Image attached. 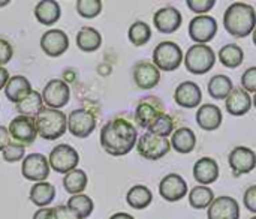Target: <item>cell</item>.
<instances>
[{"instance_id": "6da1fadb", "label": "cell", "mask_w": 256, "mask_h": 219, "mask_svg": "<svg viewBox=\"0 0 256 219\" xmlns=\"http://www.w3.org/2000/svg\"><path fill=\"white\" fill-rule=\"evenodd\" d=\"M138 141V131L124 117L108 120L100 129V146L111 156L128 155Z\"/></svg>"}, {"instance_id": "d6986e66", "label": "cell", "mask_w": 256, "mask_h": 219, "mask_svg": "<svg viewBox=\"0 0 256 219\" xmlns=\"http://www.w3.org/2000/svg\"><path fill=\"white\" fill-rule=\"evenodd\" d=\"M208 219H240V206L232 197H219L207 210Z\"/></svg>"}, {"instance_id": "484cf974", "label": "cell", "mask_w": 256, "mask_h": 219, "mask_svg": "<svg viewBox=\"0 0 256 219\" xmlns=\"http://www.w3.org/2000/svg\"><path fill=\"white\" fill-rule=\"evenodd\" d=\"M62 15L60 5L54 0H42L34 6V17L44 26H52Z\"/></svg>"}, {"instance_id": "8d00e7d4", "label": "cell", "mask_w": 256, "mask_h": 219, "mask_svg": "<svg viewBox=\"0 0 256 219\" xmlns=\"http://www.w3.org/2000/svg\"><path fill=\"white\" fill-rule=\"evenodd\" d=\"M148 132L162 138H168L174 132V119L170 114H164L148 128Z\"/></svg>"}, {"instance_id": "4dcf8cb0", "label": "cell", "mask_w": 256, "mask_h": 219, "mask_svg": "<svg viewBox=\"0 0 256 219\" xmlns=\"http://www.w3.org/2000/svg\"><path fill=\"white\" fill-rule=\"evenodd\" d=\"M219 60L225 68L236 69L244 60V51L237 44H226L219 50Z\"/></svg>"}, {"instance_id": "52a82bcc", "label": "cell", "mask_w": 256, "mask_h": 219, "mask_svg": "<svg viewBox=\"0 0 256 219\" xmlns=\"http://www.w3.org/2000/svg\"><path fill=\"white\" fill-rule=\"evenodd\" d=\"M50 167L60 174H68L69 171L75 170L80 164L78 152L69 144H58L56 146L48 158Z\"/></svg>"}, {"instance_id": "f6af8a7d", "label": "cell", "mask_w": 256, "mask_h": 219, "mask_svg": "<svg viewBox=\"0 0 256 219\" xmlns=\"http://www.w3.org/2000/svg\"><path fill=\"white\" fill-rule=\"evenodd\" d=\"M56 209V219H80L74 212H70L66 206H57Z\"/></svg>"}, {"instance_id": "d590c367", "label": "cell", "mask_w": 256, "mask_h": 219, "mask_svg": "<svg viewBox=\"0 0 256 219\" xmlns=\"http://www.w3.org/2000/svg\"><path fill=\"white\" fill-rule=\"evenodd\" d=\"M129 41L136 45H146L150 39H152V29L146 21H135L130 27H129Z\"/></svg>"}, {"instance_id": "8fae6325", "label": "cell", "mask_w": 256, "mask_h": 219, "mask_svg": "<svg viewBox=\"0 0 256 219\" xmlns=\"http://www.w3.org/2000/svg\"><path fill=\"white\" fill-rule=\"evenodd\" d=\"M8 131H9V135L14 140V143L21 144L24 147L33 144L38 137L34 119L26 117V116L14 117L8 126Z\"/></svg>"}, {"instance_id": "bcb514c9", "label": "cell", "mask_w": 256, "mask_h": 219, "mask_svg": "<svg viewBox=\"0 0 256 219\" xmlns=\"http://www.w3.org/2000/svg\"><path fill=\"white\" fill-rule=\"evenodd\" d=\"M10 143H12V141H10V135H9L8 128L0 126V152H3Z\"/></svg>"}, {"instance_id": "44dd1931", "label": "cell", "mask_w": 256, "mask_h": 219, "mask_svg": "<svg viewBox=\"0 0 256 219\" xmlns=\"http://www.w3.org/2000/svg\"><path fill=\"white\" fill-rule=\"evenodd\" d=\"M225 101H226L225 102L226 111L231 116H236V117L248 114L250 111L252 105H254L250 95L244 89H242V87H234L232 92L228 95V98Z\"/></svg>"}, {"instance_id": "d4e9b609", "label": "cell", "mask_w": 256, "mask_h": 219, "mask_svg": "<svg viewBox=\"0 0 256 219\" xmlns=\"http://www.w3.org/2000/svg\"><path fill=\"white\" fill-rule=\"evenodd\" d=\"M30 92H32V84L22 75H14V77H10L9 81H8V84H6V87H4L6 98L10 102H14V104L21 102Z\"/></svg>"}, {"instance_id": "7dc6e473", "label": "cell", "mask_w": 256, "mask_h": 219, "mask_svg": "<svg viewBox=\"0 0 256 219\" xmlns=\"http://www.w3.org/2000/svg\"><path fill=\"white\" fill-rule=\"evenodd\" d=\"M9 72H8V69L4 68V66H0V90L3 89V87H6V84H8V81H9Z\"/></svg>"}, {"instance_id": "7c38bea8", "label": "cell", "mask_w": 256, "mask_h": 219, "mask_svg": "<svg viewBox=\"0 0 256 219\" xmlns=\"http://www.w3.org/2000/svg\"><path fill=\"white\" fill-rule=\"evenodd\" d=\"M218 33V21L210 15H196L189 23V36L194 42L207 45Z\"/></svg>"}, {"instance_id": "603a6c76", "label": "cell", "mask_w": 256, "mask_h": 219, "mask_svg": "<svg viewBox=\"0 0 256 219\" xmlns=\"http://www.w3.org/2000/svg\"><path fill=\"white\" fill-rule=\"evenodd\" d=\"M194 177L195 180L206 186L212 185L219 179V165L213 158H201L194 165Z\"/></svg>"}, {"instance_id": "ba28073f", "label": "cell", "mask_w": 256, "mask_h": 219, "mask_svg": "<svg viewBox=\"0 0 256 219\" xmlns=\"http://www.w3.org/2000/svg\"><path fill=\"white\" fill-rule=\"evenodd\" d=\"M165 114V107L158 96H146L140 101L135 110V120L138 126L148 129L159 117Z\"/></svg>"}, {"instance_id": "3957f363", "label": "cell", "mask_w": 256, "mask_h": 219, "mask_svg": "<svg viewBox=\"0 0 256 219\" xmlns=\"http://www.w3.org/2000/svg\"><path fill=\"white\" fill-rule=\"evenodd\" d=\"M38 135L44 140L54 141L60 138L68 129V116L62 110L44 107L34 119Z\"/></svg>"}, {"instance_id": "f5cc1de1", "label": "cell", "mask_w": 256, "mask_h": 219, "mask_svg": "<svg viewBox=\"0 0 256 219\" xmlns=\"http://www.w3.org/2000/svg\"><path fill=\"white\" fill-rule=\"evenodd\" d=\"M250 219H256V216H254V218H250Z\"/></svg>"}, {"instance_id": "1f68e13d", "label": "cell", "mask_w": 256, "mask_h": 219, "mask_svg": "<svg viewBox=\"0 0 256 219\" xmlns=\"http://www.w3.org/2000/svg\"><path fill=\"white\" fill-rule=\"evenodd\" d=\"M207 89H208V95L213 99L220 101V99L228 98V95L234 89V84H232V80L226 75H214L213 78H210Z\"/></svg>"}, {"instance_id": "83f0119b", "label": "cell", "mask_w": 256, "mask_h": 219, "mask_svg": "<svg viewBox=\"0 0 256 219\" xmlns=\"http://www.w3.org/2000/svg\"><path fill=\"white\" fill-rule=\"evenodd\" d=\"M102 44L100 33L93 27H82L76 33V45L84 53H94Z\"/></svg>"}, {"instance_id": "b9f144b4", "label": "cell", "mask_w": 256, "mask_h": 219, "mask_svg": "<svg viewBox=\"0 0 256 219\" xmlns=\"http://www.w3.org/2000/svg\"><path fill=\"white\" fill-rule=\"evenodd\" d=\"M243 203L249 212L256 213V185H252L246 189L244 197H243Z\"/></svg>"}, {"instance_id": "ab89813d", "label": "cell", "mask_w": 256, "mask_h": 219, "mask_svg": "<svg viewBox=\"0 0 256 219\" xmlns=\"http://www.w3.org/2000/svg\"><path fill=\"white\" fill-rule=\"evenodd\" d=\"M242 89L248 93H256V66L248 68L242 75Z\"/></svg>"}, {"instance_id": "277c9868", "label": "cell", "mask_w": 256, "mask_h": 219, "mask_svg": "<svg viewBox=\"0 0 256 219\" xmlns=\"http://www.w3.org/2000/svg\"><path fill=\"white\" fill-rule=\"evenodd\" d=\"M184 66L190 74L204 75L207 74L216 63V54L210 45L195 44L184 54Z\"/></svg>"}, {"instance_id": "2e32d148", "label": "cell", "mask_w": 256, "mask_h": 219, "mask_svg": "<svg viewBox=\"0 0 256 219\" xmlns=\"http://www.w3.org/2000/svg\"><path fill=\"white\" fill-rule=\"evenodd\" d=\"M40 48L50 57H60L69 48V38L60 29L46 30L40 38Z\"/></svg>"}, {"instance_id": "681fc988", "label": "cell", "mask_w": 256, "mask_h": 219, "mask_svg": "<svg viewBox=\"0 0 256 219\" xmlns=\"http://www.w3.org/2000/svg\"><path fill=\"white\" fill-rule=\"evenodd\" d=\"M6 5H9V0H4V2H0V8H2V6H6Z\"/></svg>"}, {"instance_id": "816d5d0a", "label": "cell", "mask_w": 256, "mask_h": 219, "mask_svg": "<svg viewBox=\"0 0 256 219\" xmlns=\"http://www.w3.org/2000/svg\"><path fill=\"white\" fill-rule=\"evenodd\" d=\"M252 104L255 105V108H256V93H255V96H254V101H252Z\"/></svg>"}, {"instance_id": "e575fe53", "label": "cell", "mask_w": 256, "mask_h": 219, "mask_svg": "<svg viewBox=\"0 0 256 219\" xmlns=\"http://www.w3.org/2000/svg\"><path fill=\"white\" fill-rule=\"evenodd\" d=\"M213 201H214V192L208 186H202V185L195 186L189 192V203L194 209H198V210L208 209Z\"/></svg>"}, {"instance_id": "f546056e", "label": "cell", "mask_w": 256, "mask_h": 219, "mask_svg": "<svg viewBox=\"0 0 256 219\" xmlns=\"http://www.w3.org/2000/svg\"><path fill=\"white\" fill-rule=\"evenodd\" d=\"M42 108H44L42 95L36 90H32L21 102L16 104V111L20 113V116H26L30 119H36V116Z\"/></svg>"}, {"instance_id": "f1b7e54d", "label": "cell", "mask_w": 256, "mask_h": 219, "mask_svg": "<svg viewBox=\"0 0 256 219\" xmlns=\"http://www.w3.org/2000/svg\"><path fill=\"white\" fill-rule=\"evenodd\" d=\"M54 198H56V188L48 182L34 183L30 189V201L40 209L51 204Z\"/></svg>"}, {"instance_id": "5b68a950", "label": "cell", "mask_w": 256, "mask_h": 219, "mask_svg": "<svg viewBox=\"0 0 256 219\" xmlns=\"http://www.w3.org/2000/svg\"><path fill=\"white\" fill-rule=\"evenodd\" d=\"M184 59V54L178 44L172 41H164L156 45L153 51V63L160 71H176L180 68L182 62Z\"/></svg>"}, {"instance_id": "f35d334b", "label": "cell", "mask_w": 256, "mask_h": 219, "mask_svg": "<svg viewBox=\"0 0 256 219\" xmlns=\"http://www.w3.org/2000/svg\"><path fill=\"white\" fill-rule=\"evenodd\" d=\"M24 152H26L24 146L16 144V143H10V144L2 152V155H3V159H4L6 162L14 164V162H18V161H22V159H24Z\"/></svg>"}, {"instance_id": "e0dca14e", "label": "cell", "mask_w": 256, "mask_h": 219, "mask_svg": "<svg viewBox=\"0 0 256 219\" xmlns=\"http://www.w3.org/2000/svg\"><path fill=\"white\" fill-rule=\"evenodd\" d=\"M159 194L164 200L170 203L180 201L188 194V183L180 174H166L159 183Z\"/></svg>"}, {"instance_id": "f907efd6", "label": "cell", "mask_w": 256, "mask_h": 219, "mask_svg": "<svg viewBox=\"0 0 256 219\" xmlns=\"http://www.w3.org/2000/svg\"><path fill=\"white\" fill-rule=\"evenodd\" d=\"M252 35H254V44L256 45V27H255V30L252 32Z\"/></svg>"}, {"instance_id": "836d02e7", "label": "cell", "mask_w": 256, "mask_h": 219, "mask_svg": "<svg viewBox=\"0 0 256 219\" xmlns=\"http://www.w3.org/2000/svg\"><path fill=\"white\" fill-rule=\"evenodd\" d=\"M66 207L74 212L80 219L88 218L94 209V203L88 195L84 194H78V195H72L66 204Z\"/></svg>"}, {"instance_id": "ac0fdd59", "label": "cell", "mask_w": 256, "mask_h": 219, "mask_svg": "<svg viewBox=\"0 0 256 219\" xmlns=\"http://www.w3.org/2000/svg\"><path fill=\"white\" fill-rule=\"evenodd\" d=\"M153 23L160 33H174L180 29L183 23V17L177 8L164 6L159 11H156L153 17Z\"/></svg>"}, {"instance_id": "9a60e30c", "label": "cell", "mask_w": 256, "mask_h": 219, "mask_svg": "<svg viewBox=\"0 0 256 219\" xmlns=\"http://www.w3.org/2000/svg\"><path fill=\"white\" fill-rule=\"evenodd\" d=\"M132 77H134L135 84L141 90H152L160 81V71L154 66V63L148 60H141L135 63Z\"/></svg>"}, {"instance_id": "7402d4cb", "label": "cell", "mask_w": 256, "mask_h": 219, "mask_svg": "<svg viewBox=\"0 0 256 219\" xmlns=\"http://www.w3.org/2000/svg\"><path fill=\"white\" fill-rule=\"evenodd\" d=\"M196 123L204 131H216L224 122L222 110L214 104H204L196 111Z\"/></svg>"}, {"instance_id": "30bf717a", "label": "cell", "mask_w": 256, "mask_h": 219, "mask_svg": "<svg viewBox=\"0 0 256 219\" xmlns=\"http://www.w3.org/2000/svg\"><path fill=\"white\" fill-rule=\"evenodd\" d=\"M51 167L48 162V158L42 153H30L24 156L21 164V173L22 176L30 182H45L50 176Z\"/></svg>"}, {"instance_id": "d6a6232c", "label": "cell", "mask_w": 256, "mask_h": 219, "mask_svg": "<svg viewBox=\"0 0 256 219\" xmlns=\"http://www.w3.org/2000/svg\"><path fill=\"white\" fill-rule=\"evenodd\" d=\"M87 182H88L87 173L84 170H80V168H75V170L69 171L63 177V186L72 195L81 194L87 188Z\"/></svg>"}, {"instance_id": "7bdbcfd3", "label": "cell", "mask_w": 256, "mask_h": 219, "mask_svg": "<svg viewBox=\"0 0 256 219\" xmlns=\"http://www.w3.org/2000/svg\"><path fill=\"white\" fill-rule=\"evenodd\" d=\"M12 56H14V48H12V45H10L6 39L0 38V66L6 65V63L12 59Z\"/></svg>"}, {"instance_id": "c3c4849f", "label": "cell", "mask_w": 256, "mask_h": 219, "mask_svg": "<svg viewBox=\"0 0 256 219\" xmlns=\"http://www.w3.org/2000/svg\"><path fill=\"white\" fill-rule=\"evenodd\" d=\"M110 219H135L132 215L129 213H124V212H118V213H114Z\"/></svg>"}, {"instance_id": "74e56055", "label": "cell", "mask_w": 256, "mask_h": 219, "mask_svg": "<svg viewBox=\"0 0 256 219\" xmlns=\"http://www.w3.org/2000/svg\"><path fill=\"white\" fill-rule=\"evenodd\" d=\"M76 11L82 18H94L102 11V2L100 0H78Z\"/></svg>"}, {"instance_id": "cb8c5ba5", "label": "cell", "mask_w": 256, "mask_h": 219, "mask_svg": "<svg viewBox=\"0 0 256 219\" xmlns=\"http://www.w3.org/2000/svg\"><path fill=\"white\" fill-rule=\"evenodd\" d=\"M171 147H174L176 152L178 153H190L195 150L196 147V135L195 132L188 128V126H182L178 129H176L171 135Z\"/></svg>"}, {"instance_id": "ee69618b", "label": "cell", "mask_w": 256, "mask_h": 219, "mask_svg": "<svg viewBox=\"0 0 256 219\" xmlns=\"http://www.w3.org/2000/svg\"><path fill=\"white\" fill-rule=\"evenodd\" d=\"M33 219H56V209L54 207H42L36 210Z\"/></svg>"}, {"instance_id": "5bb4252c", "label": "cell", "mask_w": 256, "mask_h": 219, "mask_svg": "<svg viewBox=\"0 0 256 219\" xmlns=\"http://www.w3.org/2000/svg\"><path fill=\"white\" fill-rule=\"evenodd\" d=\"M228 162L230 167L234 173L236 177H240L243 174H249L250 171H254L256 167V153L244 146H238L236 147L230 156H228Z\"/></svg>"}, {"instance_id": "8992f818", "label": "cell", "mask_w": 256, "mask_h": 219, "mask_svg": "<svg viewBox=\"0 0 256 219\" xmlns=\"http://www.w3.org/2000/svg\"><path fill=\"white\" fill-rule=\"evenodd\" d=\"M136 150L144 159L158 161V159L164 158L171 150V143L168 138H162L154 134L146 132L138 138Z\"/></svg>"}, {"instance_id": "7a4b0ae2", "label": "cell", "mask_w": 256, "mask_h": 219, "mask_svg": "<svg viewBox=\"0 0 256 219\" xmlns=\"http://www.w3.org/2000/svg\"><path fill=\"white\" fill-rule=\"evenodd\" d=\"M224 27L234 38H246L256 27V11L249 3L234 2L224 14Z\"/></svg>"}, {"instance_id": "60d3db41", "label": "cell", "mask_w": 256, "mask_h": 219, "mask_svg": "<svg viewBox=\"0 0 256 219\" xmlns=\"http://www.w3.org/2000/svg\"><path fill=\"white\" fill-rule=\"evenodd\" d=\"M186 5L189 6L190 11H194L195 14H206L208 11H212L216 5L214 0H188Z\"/></svg>"}, {"instance_id": "4fadbf2b", "label": "cell", "mask_w": 256, "mask_h": 219, "mask_svg": "<svg viewBox=\"0 0 256 219\" xmlns=\"http://www.w3.org/2000/svg\"><path fill=\"white\" fill-rule=\"evenodd\" d=\"M96 128V116L84 108L74 110L68 116V129L76 138H87Z\"/></svg>"}, {"instance_id": "4316f807", "label": "cell", "mask_w": 256, "mask_h": 219, "mask_svg": "<svg viewBox=\"0 0 256 219\" xmlns=\"http://www.w3.org/2000/svg\"><path fill=\"white\" fill-rule=\"evenodd\" d=\"M126 201L128 204L135 209V210H142L146 207H148L153 201V194L152 191L144 186V185H135L132 186L128 194H126Z\"/></svg>"}, {"instance_id": "9c48e42d", "label": "cell", "mask_w": 256, "mask_h": 219, "mask_svg": "<svg viewBox=\"0 0 256 219\" xmlns=\"http://www.w3.org/2000/svg\"><path fill=\"white\" fill-rule=\"evenodd\" d=\"M42 101L48 108L60 110L70 101V89L66 81L60 78L50 80L42 90Z\"/></svg>"}, {"instance_id": "ffe728a7", "label": "cell", "mask_w": 256, "mask_h": 219, "mask_svg": "<svg viewBox=\"0 0 256 219\" xmlns=\"http://www.w3.org/2000/svg\"><path fill=\"white\" fill-rule=\"evenodd\" d=\"M174 101L183 108H195L202 101L201 87L194 81H183L174 92Z\"/></svg>"}]
</instances>
